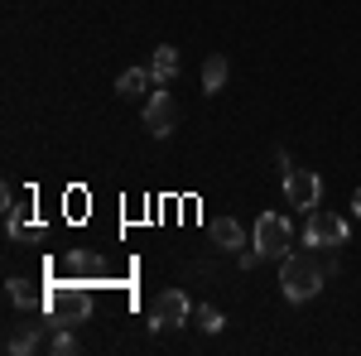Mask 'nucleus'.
<instances>
[{
    "instance_id": "obj_1",
    "label": "nucleus",
    "mask_w": 361,
    "mask_h": 356,
    "mask_svg": "<svg viewBox=\"0 0 361 356\" xmlns=\"http://www.w3.org/2000/svg\"><path fill=\"white\" fill-rule=\"evenodd\" d=\"M323 279H328V265H318V260H308V255H284L279 260V289H284V299L289 303H308L318 289H323Z\"/></svg>"
},
{
    "instance_id": "obj_12",
    "label": "nucleus",
    "mask_w": 361,
    "mask_h": 356,
    "mask_svg": "<svg viewBox=\"0 0 361 356\" xmlns=\"http://www.w3.org/2000/svg\"><path fill=\"white\" fill-rule=\"evenodd\" d=\"M149 73H154V82H169V78L178 73V49H173V44H159L154 58H149Z\"/></svg>"
},
{
    "instance_id": "obj_16",
    "label": "nucleus",
    "mask_w": 361,
    "mask_h": 356,
    "mask_svg": "<svg viewBox=\"0 0 361 356\" xmlns=\"http://www.w3.org/2000/svg\"><path fill=\"white\" fill-rule=\"evenodd\" d=\"M54 352H58V356H73V352H78V337H73V332L63 328V332L54 337Z\"/></svg>"
},
{
    "instance_id": "obj_10",
    "label": "nucleus",
    "mask_w": 361,
    "mask_h": 356,
    "mask_svg": "<svg viewBox=\"0 0 361 356\" xmlns=\"http://www.w3.org/2000/svg\"><path fill=\"white\" fill-rule=\"evenodd\" d=\"M5 294H10V303H15V308H25V313H34L39 303H49V294H39L29 279H10V284H5Z\"/></svg>"
},
{
    "instance_id": "obj_15",
    "label": "nucleus",
    "mask_w": 361,
    "mask_h": 356,
    "mask_svg": "<svg viewBox=\"0 0 361 356\" xmlns=\"http://www.w3.org/2000/svg\"><path fill=\"white\" fill-rule=\"evenodd\" d=\"M193 318H197V328H202V332H222V323H226V318L217 313V308H212V303H197Z\"/></svg>"
},
{
    "instance_id": "obj_8",
    "label": "nucleus",
    "mask_w": 361,
    "mask_h": 356,
    "mask_svg": "<svg viewBox=\"0 0 361 356\" xmlns=\"http://www.w3.org/2000/svg\"><path fill=\"white\" fill-rule=\"evenodd\" d=\"M212 241H217L226 255H241L246 231H241V221H236V217H217V221H212Z\"/></svg>"
},
{
    "instance_id": "obj_14",
    "label": "nucleus",
    "mask_w": 361,
    "mask_h": 356,
    "mask_svg": "<svg viewBox=\"0 0 361 356\" xmlns=\"http://www.w3.org/2000/svg\"><path fill=\"white\" fill-rule=\"evenodd\" d=\"M68 274H78V279H102V274H106V260H97L92 250H78V255H68Z\"/></svg>"
},
{
    "instance_id": "obj_9",
    "label": "nucleus",
    "mask_w": 361,
    "mask_h": 356,
    "mask_svg": "<svg viewBox=\"0 0 361 356\" xmlns=\"http://www.w3.org/2000/svg\"><path fill=\"white\" fill-rule=\"evenodd\" d=\"M149 87H159V82H154V73H145V68H126V73H121V82H116V92H121L126 102H140Z\"/></svg>"
},
{
    "instance_id": "obj_6",
    "label": "nucleus",
    "mask_w": 361,
    "mask_h": 356,
    "mask_svg": "<svg viewBox=\"0 0 361 356\" xmlns=\"http://www.w3.org/2000/svg\"><path fill=\"white\" fill-rule=\"evenodd\" d=\"M173 125H178V106H173V97L169 92H149L145 97V130L154 140H169L173 135Z\"/></svg>"
},
{
    "instance_id": "obj_3",
    "label": "nucleus",
    "mask_w": 361,
    "mask_h": 356,
    "mask_svg": "<svg viewBox=\"0 0 361 356\" xmlns=\"http://www.w3.org/2000/svg\"><path fill=\"white\" fill-rule=\"evenodd\" d=\"M289 246H294V226L279 217V212H260V221H255V250L265 260H284Z\"/></svg>"
},
{
    "instance_id": "obj_4",
    "label": "nucleus",
    "mask_w": 361,
    "mask_h": 356,
    "mask_svg": "<svg viewBox=\"0 0 361 356\" xmlns=\"http://www.w3.org/2000/svg\"><path fill=\"white\" fill-rule=\"evenodd\" d=\"M304 241H308L313 250H323V255H333V250L347 241V217L313 207V212H308V226H304Z\"/></svg>"
},
{
    "instance_id": "obj_17",
    "label": "nucleus",
    "mask_w": 361,
    "mask_h": 356,
    "mask_svg": "<svg viewBox=\"0 0 361 356\" xmlns=\"http://www.w3.org/2000/svg\"><path fill=\"white\" fill-rule=\"evenodd\" d=\"M352 212H357V217H361V188L352 192Z\"/></svg>"
},
{
    "instance_id": "obj_11",
    "label": "nucleus",
    "mask_w": 361,
    "mask_h": 356,
    "mask_svg": "<svg viewBox=\"0 0 361 356\" xmlns=\"http://www.w3.org/2000/svg\"><path fill=\"white\" fill-rule=\"evenodd\" d=\"M39 347V328L34 323H15V328L5 332V352H15V356H25Z\"/></svg>"
},
{
    "instance_id": "obj_13",
    "label": "nucleus",
    "mask_w": 361,
    "mask_h": 356,
    "mask_svg": "<svg viewBox=\"0 0 361 356\" xmlns=\"http://www.w3.org/2000/svg\"><path fill=\"white\" fill-rule=\"evenodd\" d=\"M226 78H231L226 58H222V54H207V63H202V92H222Z\"/></svg>"
},
{
    "instance_id": "obj_7",
    "label": "nucleus",
    "mask_w": 361,
    "mask_h": 356,
    "mask_svg": "<svg viewBox=\"0 0 361 356\" xmlns=\"http://www.w3.org/2000/svg\"><path fill=\"white\" fill-rule=\"evenodd\" d=\"M318 192H323V183H318V173L313 168H289L284 173V197L294 202V207H318Z\"/></svg>"
},
{
    "instance_id": "obj_2",
    "label": "nucleus",
    "mask_w": 361,
    "mask_h": 356,
    "mask_svg": "<svg viewBox=\"0 0 361 356\" xmlns=\"http://www.w3.org/2000/svg\"><path fill=\"white\" fill-rule=\"evenodd\" d=\"M49 313H54V323H82L87 313H92V289L87 284H54L49 289V303H44Z\"/></svg>"
},
{
    "instance_id": "obj_5",
    "label": "nucleus",
    "mask_w": 361,
    "mask_h": 356,
    "mask_svg": "<svg viewBox=\"0 0 361 356\" xmlns=\"http://www.w3.org/2000/svg\"><path fill=\"white\" fill-rule=\"evenodd\" d=\"M193 318V299L183 294V289H164L159 299L149 303V323L154 328H178V323H188Z\"/></svg>"
}]
</instances>
